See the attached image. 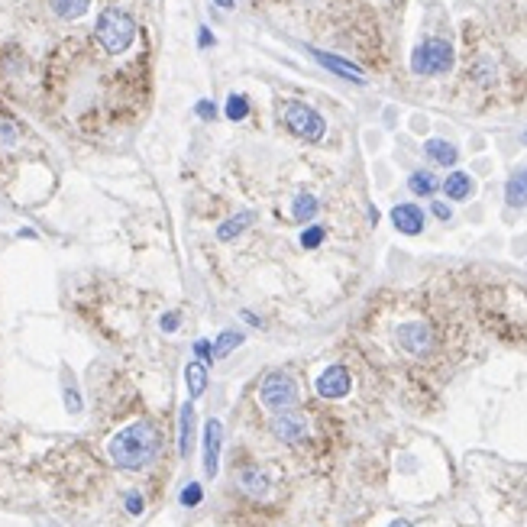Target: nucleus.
Wrapping results in <instances>:
<instances>
[{
  "label": "nucleus",
  "instance_id": "27",
  "mask_svg": "<svg viewBox=\"0 0 527 527\" xmlns=\"http://www.w3.org/2000/svg\"><path fill=\"white\" fill-rule=\"evenodd\" d=\"M65 401H68V411H72V414H78V411H81V398H78V391H74V385H68V389H65Z\"/></svg>",
  "mask_w": 527,
  "mask_h": 527
},
{
  "label": "nucleus",
  "instance_id": "33",
  "mask_svg": "<svg viewBox=\"0 0 527 527\" xmlns=\"http://www.w3.org/2000/svg\"><path fill=\"white\" fill-rule=\"evenodd\" d=\"M242 320H246V324H253V327H259V317L249 314V311H242Z\"/></svg>",
  "mask_w": 527,
  "mask_h": 527
},
{
  "label": "nucleus",
  "instance_id": "36",
  "mask_svg": "<svg viewBox=\"0 0 527 527\" xmlns=\"http://www.w3.org/2000/svg\"><path fill=\"white\" fill-rule=\"evenodd\" d=\"M524 146H527V133H524Z\"/></svg>",
  "mask_w": 527,
  "mask_h": 527
},
{
  "label": "nucleus",
  "instance_id": "12",
  "mask_svg": "<svg viewBox=\"0 0 527 527\" xmlns=\"http://www.w3.org/2000/svg\"><path fill=\"white\" fill-rule=\"evenodd\" d=\"M236 485H240L246 495H265L269 492V475L259 466H246V469L236 473Z\"/></svg>",
  "mask_w": 527,
  "mask_h": 527
},
{
  "label": "nucleus",
  "instance_id": "1",
  "mask_svg": "<svg viewBox=\"0 0 527 527\" xmlns=\"http://www.w3.org/2000/svg\"><path fill=\"white\" fill-rule=\"evenodd\" d=\"M107 450L120 469H143L158 453V431L149 421H136L116 433Z\"/></svg>",
  "mask_w": 527,
  "mask_h": 527
},
{
  "label": "nucleus",
  "instance_id": "17",
  "mask_svg": "<svg viewBox=\"0 0 527 527\" xmlns=\"http://www.w3.org/2000/svg\"><path fill=\"white\" fill-rule=\"evenodd\" d=\"M185 379H188L191 398H200V395L207 391V366H200L198 359H194V362H188V369H185Z\"/></svg>",
  "mask_w": 527,
  "mask_h": 527
},
{
  "label": "nucleus",
  "instance_id": "22",
  "mask_svg": "<svg viewBox=\"0 0 527 527\" xmlns=\"http://www.w3.org/2000/svg\"><path fill=\"white\" fill-rule=\"evenodd\" d=\"M236 347H242V333H236V330H227V333H220V337L214 340V356H230Z\"/></svg>",
  "mask_w": 527,
  "mask_h": 527
},
{
  "label": "nucleus",
  "instance_id": "8",
  "mask_svg": "<svg viewBox=\"0 0 527 527\" xmlns=\"http://www.w3.org/2000/svg\"><path fill=\"white\" fill-rule=\"evenodd\" d=\"M220 443H223V427L217 417L204 424V473L217 475V463H220Z\"/></svg>",
  "mask_w": 527,
  "mask_h": 527
},
{
  "label": "nucleus",
  "instance_id": "29",
  "mask_svg": "<svg viewBox=\"0 0 527 527\" xmlns=\"http://www.w3.org/2000/svg\"><path fill=\"white\" fill-rule=\"evenodd\" d=\"M178 324H181L178 314H165V317H162V330H165V333H175V330H178Z\"/></svg>",
  "mask_w": 527,
  "mask_h": 527
},
{
  "label": "nucleus",
  "instance_id": "18",
  "mask_svg": "<svg viewBox=\"0 0 527 527\" xmlns=\"http://www.w3.org/2000/svg\"><path fill=\"white\" fill-rule=\"evenodd\" d=\"M49 7H52L55 17H62V20H78V17H85V10L91 7V0H49Z\"/></svg>",
  "mask_w": 527,
  "mask_h": 527
},
{
  "label": "nucleus",
  "instance_id": "21",
  "mask_svg": "<svg viewBox=\"0 0 527 527\" xmlns=\"http://www.w3.org/2000/svg\"><path fill=\"white\" fill-rule=\"evenodd\" d=\"M191 431H194V408L185 404V408H181V443H178L181 456L191 453Z\"/></svg>",
  "mask_w": 527,
  "mask_h": 527
},
{
  "label": "nucleus",
  "instance_id": "32",
  "mask_svg": "<svg viewBox=\"0 0 527 527\" xmlns=\"http://www.w3.org/2000/svg\"><path fill=\"white\" fill-rule=\"evenodd\" d=\"M431 211L437 214L440 220H450V207H446V204H440V200H433V204H431Z\"/></svg>",
  "mask_w": 527,
  "mask_h": 527
},
{
  "label": "nucleus",
  "instance_id": "13",
  "mask_svg": "<svg viewBox=\"0 0 527 527\" xmlns=\"http://www.w3.org/2000/svg\"><path fill=\"white\" fill-rule=\"evenodd\" d=\"M424 152H427L437 165H456V158H459V149H456L453 143H446V139H427Z\"/></svg>",
  "mask_w": 527,
  "mask_h": 527
},
{
  "label": "nucleus",
  "instance_id": "35",
  "mask_svg": "<svg viewBox=\"0 0 527 527\" xmlns=\"http://www.w3.org/2000/svg\"><path fill=\"white\" fill-rule=\"evenodd\" d=\"M389 527H414V524H408V521H391Z\"/></svg>",
  "mask_w": 527,
  "mask_h": 527
},
{
  "label": "nucleus",
  "instance_id": "24",
  "mask_svg": "<svg viewBox=\"0 0 527 527\" xmlns=\"http://www.w3.org/2000/svg\"><path fill=\"white\" fill-rule=\"evenodd\" d=\"M204 502V488H200V482H188L185 485V492H181V505L185 508H194Z\"/></svg>",
  "mask_w": 527,
  "mask_h": 527
},
{
  "label": "nucleus",
  "instance_id": "6",
  "mask_svg": "<svg viewBox=\"0 0 527 527\" xmlns=\"http://www.w3.org/2000/svg\"><path fill=\"white\" fill-rule=\"evenodd\" d=\"M398 343L404 353H414V356H427L433 349V333L431 327L424 324H401L398 327Z\"/></svg>",
  "mask_w": 527,
  "mask_h": 527
},
{
  "label": "nucleus",
  "instance_id": "23",
  "mask_svg": "<svg viewBox=\"0 0 527 527\" xmlns=\"http://www.w3.org/2000/svg\"><path fill=\"white\" fill-rule=\"evenodd\" d=\"M246 114H249V101H246V97L242 94L227 97V116H230V120H242Z\"/></svg>",
  "mask_w": 527,
  "mask_h": 527
},
{
  "label": "nucleus",
  "instance_id": "2",
  "mask_svg": "<svg viewBox=\"0 0 527 527\" xmlns=\"http://www.w3.org/2000/svg\"><path fill=\"white\" fill-rule=\"evenodd\" d=\"M94 36H97V43L104 45V52L120 55V52H127L130 45H133V39H136V23H133L130 13L116 10V7H107L97 17Z\"/></svg>",
  "mask_w": 527,
  "mask_h": 527
},
{
  "label": "nucleus",
  "instance_id": "14",
  "mask_svg": "<svg viewBox=\"0 0 527 527\" xmlns=\"http://www.w3.org/2000/svg\"><path fill=\"white\" fill-rule=\"evenodd\" d=\"M443 191L450 200H466L473 198V178L466 172H450V178L443 181Z\"/></svg>",
  "mask_w": 527,
  "mask_h": 527
},
{
  "label": "nucleus",
  "instance_id": "11",
  "mask_svg": "<svg viewBox=\"0 0 527 527\" xmlns=\"http://www.w3.org/2000/svg\"><path fill=\"white\" fill-rule=\"evenodd\" d=\"M311 55H314V59L324 65V68H330L333 74H340V78H349V81H362V72H359L353 62H347V59H340V55H330V52H320V49H311Z\"/></svg>",
  "mask_w": 527,
  "mask_h": 527
},
{
  "label": "nucleus",
  "instance_id": "3",
  "mask_svg": "<svg viewBox=\"0 0 527 527\" xmlns=\"http://www.w3.org/2000/svg\"><path fill=\"white\" fill-rule=\"evenodd\" d=\"M259 401H262L269 411L282 414V411H295L298 404V382L288 372H269L259 385Z\"/></svg>",
  "mask_w": 527,
  "mask_h": 527
},
{
  "label": "nucleus",
  "instance_id": "4",
  "mask_svg": "<svg viewBox=\"0 0 527 527\" xmlns=\"http://www.w3.org/2000/svg\"><path fill=\"white\" fill-rule=\"evenodd\" d=\"M411 68L417 74H443L453 68V45L446 39H424L411 52Z\"/></svg>",
  "mask_w": 527,
  "mask_h": 527
},
{
  "label": "nucleus",
  "instance_id": "20",
  "mask_svg": "<svg viewBox=\"0 0 527 527\" xmlns=\"http://www.w3.org/2000/svg\"><path fill=\"white\" fill-rule=\"evenodd\" d=\"M408 188H411L414 194H421V198H431L433 191L440 188V181H437L433 172H414L411 178H408Z\"/></svg>",
  "mask_w": 527,
  "mask_h": 527
},
{
  "label": "nucleus",
  "instance_id": "25",
  "mask_svg": "<svg viewBox=\"0 0 527 527\" xmlns=\"http://www.w3.org/2000/svg\"><path fill=\"white\" fill-rule=\"evenodd\" d=\"M324 242V227H307L304 233H301V246L304 249H317Z\"/></svg>",
  "mask_w": 527,
  "mask_h": 527
},
{
  "label": "nucleus",
  "instance_id": "7",
  "mask_svg": "<svg viewBox=\"0 0 527 527\" xmlns=\"http://www.w3.org/2000/svg\"><path fill=\"white\" fill-rule=\"evenodd\" d=\"M272 433L278 437V440H285V443H301L307 437V417L304 414H298V411L275 414Z\"/></svg>",
  "mask_w": 527,
  "mask_h": 527
},
{
  "label": "nucleus",
  "instance_id": "26",
  "mask_svg": "<svg viewBox=\"0 0 527 527\" xmlns=\"http://www.w3.org/2000/svg\"><path fill=\"white\" fill-rule=\"evenodd\" d=\"M194 356H198L200 366H207V362L214 359V343L211 340H198V343H194Z\"/></svg>",
  "mask_w": 527,
  "mask_h": 527
},
{
  "label": "nucleus",
  "instance_id": "9",
  "mask_svg": "<svg viewBox=\"0 0 527 527\" xmlns=\"http://www.w3.org/2000/svg\"><path fill=\"white\" fill-rule=\"evenodd\" d=\"M317 391L320 398H343L349 391V372L343 366H327L317 379Z\"/></svg>",
  "mask_w": 527,
  "mask_h": 527
},
{
  "label": "nucleus",
  "instance_id": "30",
  "mask_svg": "<svg viewBox=\"0 0 527 527\" xmlns=\"http://www.w3.org/2000/svg\"><path fill=\"white\" fill-rule=\"evenodd\" d=\"M198 43H200V49H211V45H214V32L207 30V26H200V32H198Z\"/></svg>",
  "mask_w": 527,
  "mask_h": 527
},
{
  "label": "nucleus",
  "instance_id": "31",
  "mask_svg": "<svg viewBox=\"0 0 527 527\" xmlns=\"http://www.w3.org/2000/svg\"><path fill=\"white\" fill-rule=\"evenodd\" d=\"M127 511H130V515H139V511H143V498H139L136 492H133V495H127Z\"/></svg>",
  "mask_w": 527,
  "mask_h": 527
},
{
  "label": "nucleus",
  "instance_id": "15",
  "mask_svg": "<svg viewBox=\"0 0 527 527\" xmlns=\"http://www.w3.org/2000/svg\"><path fill=\"white\" fill-rule=\"evenodd\" d=\"M505 200L511 207H527V169L511 175L505 185Z\"/></svg>",
  "mask_w": 527,
  "mask_h": 527
},
{
  "label": "nucleus",
  "instance_id": "16",
  "mask_svg": "<svg viewBox=\"0 0 527 527\" xmlns=\"http://www.w3.org/2000/svg\"><path fill=\"white\" fill-rule=\"evenodd\" d=\"M249 223H253V214L249 211H240V214H233L230 220L227 223H220V227H217V240H233V236H240L242 230H246V227H249Z\"/></svg>",
  "mask_w": 527,
  "mask_h": 527
},
{
  "label": "nucleus",
  "instance_id": "5",
  "mask_svg": "<svg viewBox=\"0 0 527 527\" xmlns=\"http://www.w3.org/2000/svg\"><path fill=\"white\" fill-rule=\"evenodd\" d=\"M285 123L288 130L295 133V136L307 139V143H317V139L324 136V116L317 114L314 107L301 104V101H291V104H285Z\"/></svg>",
  "mask_w": 527,
  "mask_h": 527
},
{
  "label": "nucleus",
  "instance_id": "10",
  "mask_svg": "<svg viewBox=\"0 0 527 527\" xmlns=\"http://www.w3.org/2000/svg\"><path fill=\"white\" fill-rule=\"evenodd\" d=\"M391 223H395L401 233L417 236V233L424 230V211L417 204H398V207L391 211Z\"/></svg>",
  "mask_w": 527,
  "mask_h": 527
},
{
  "label": "nucleus",
  "instance_id": "34",
  "mask_svg": "<svg viewBox=\"0 0 527 527\" xmlns=\"http://www.w3.org/2000/svg\"><path fill=\"white\" fill-rule=\"evenodd\" d=\"M214 3H220L223 10H233V0H214Z\"/></svg>",
  "mask_w": 527,
  "mask_h": 527
},
{
  "label": "nucleus",
  "instance_id": "19",
  "mask_svg": "<svg viewBox=\"0 0 527 527\" xmlns=\"http://www.w3.org/2000/svg\"><path fill=\"white\" fill-rule=\"evenodd\" d=\"M291 217L298 223H311L317 217V198L314 194H298L295 204H291Z\"/></svg>",
  "mask_w": 527,
  "mask_h": 527
},
{
  "label": "nucleus",
  "instance_id": "28",
  "mask_svg": "<svg viewBox=\"0 0 527 527\" xmlns=\"http://www.w3.org/2000/svg\"><path fill=\"white\" fill-rule=\"evenodd\" d=\"M194 110H198L200 120H214V116H217V107H214V101H200Z\"/></svg>",
  "mask_w": 527,
  "mask_h": 527
}]
</instances>
